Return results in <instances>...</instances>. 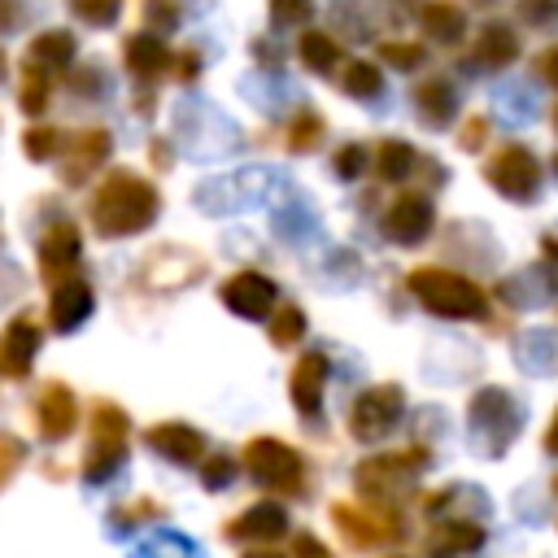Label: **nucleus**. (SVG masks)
I'll return each instance as SVG.
<instances>
[{"label":"nucleus","mask_w":558,"mask_h":558,"mask_svg":"<svg viewBox=\"0 0 558 558\" xmlns=\"http://www.w3.org/2000/svg\"><path fill=\"white\" fill-rule=\"evenodd\" d=\"M157 214H161V196L135 170H109L100 187L92 192V227L105 240H126V235L148 231Z\"/></svg>","instance_id":"nucleus-1"},{"label":"nucleus","mask_w":558,"mask_h":558,"mask_svg":"<svg viewBox=\"0 0 558 558\" xmlns=\"http://www.w3.org/2000/svg\"><path fill=\"white\" fill-rule=\"evenodd\" d=\"M410 292L418 296V305H427L440 318H484L488 314V296L466 275L445 270V266L410 270Z\"/></svg>","instance_id":"nucleus-2"},{"label":"nucleus","mask_w":558,"mask_h":558,"mask_svg":"<svg viewBox=\"0 0 558 558\" xmlns=\"http://www.w3.org/2000/svg\"><path fill=\"white\" fill-rule=\"evenodd\" d=\"M126 432H131L126 414L113 401H100L96 414H92V445H87V462H83L87 480H105V475H113L122 466V458H126Z\"/></svg>","instance_id":"nucleus-3"},{"label":"nucleus","mask_w":558,"mask_h":558,"mask_svg":"<svg viewBox=\"0 0 558 558\" xmlns=\"http://www.w3.org/2000/svg\"><path fill=\"white\" fill-rule=\"evenodd\" d=\"M244 471L266 484V488H279V493H292L301 488V458L292 445L275 440V436H257L248 449H244Z\"/></svg>","instance_id":"nucleus-4"},{"label":"nucleus","mask_w":558,"mask_h":558,"mask_svg":"<svg viewBox=\"0 0 558 558\" xmlns=\"http://www.w3.org/2000/svg\"><path fill=\"white\" fill-rule=\"evenodd\" d=\"M471 432L484 440L488 453L506 449L510 436L519 432V405H514V397L501 392V388L475 392V401H471Z\"/></svg>","instance_id":"nucleus-5"},{"label":"nucleus","mask_w":558,"mask_h":558,"mask_svg":"<svg viewBox=\"0 0 558 558\" xmlns=\"http://www.w3.org/2000/svg\"><path fill=\"white\" fill-rule=\"evenodd\" d=\"M488 183L506 196V201H532L541 192V161L523 148V144H506L493 161H488Z\"/></svg>","instance_id":"nucleus-6"},{"label":"nucleus","mask_w":558,"mask_h":558,"mask_svg":"<svg viewBox=\"0 0 558 558\" xmlns=\"http://www.w3.org/2000/svg\"><path fill=\"white\" fill-rule=\"evenodd\" d=\"M401 405H405V397H401L397 384L366 388V392L353 401V410H349V432H353L357 440H379V436L392 432V423L401 418Z\"/></svg>","instance_id":"nucleus-7"},{"label":"nucleus","mask_w":558,"mask_h":558,"mask_svg":"<svg viewBox=\"0 0 558 558\" xmlns=\"http://www.w3.org/2000/svg\"><path fill=\"white\" fill-rule=\"evenodd\" d=\"M275 301H279V288L262 270H235L222 283V305L231 314H240V318H270L275 314Z\"/></svg>","instance_id":"nucleus-8"},{"label":"nucleus","mask_w":558,"mask_h":558,"mask_svg":"<svg viewBox=\"0 0 558 558\" xmlns=\"http://www.w3.org/2000/svg\"><path fill=\"white\" fill-rule=\"evenodd\" d=\"M432 222H436V214H432V201L423 192H401L384 209V235L392 244H418L432 231Z\"/></svg>","instance_id":"nucleus-9"},{"label":"nucleus","mask_w":558,"mask_h":558,"mask_svg":"<svg viewBox=\"0 0 558 558\" xmlns=\"http://www.w3.org/2000/svg\"><path fill=\"white\" fill-rule=\"evenodd\" d=\"M427 462L423 449H401V453H384V458H371L357 466V488L371 493V497H388L397 484H405L418 466Z\"/></svg>","instance_id":"nucleus-10"},{"label":"nucleus","mask_w":558,"mask_h":558,"mask_svg":"<svg viewBox=\"0 0 558 558\" xmlns=\"http://www.w3.org/2000/svg\"><path fill=\"white\" fill-rule=\"evenodd\" d=\"M109 148H113V140H109V131H100V126H87V131H78L74 140H70V148H65V161H61V179L74 187V183H87L100 166H105V157H109Z\"/></svg>","instance_id":"nucleus-11"},{"label":"nucleus","mask_w":558,"mask_h":558,"mask_svg":"<svg viewBox=\"0 0 558 558\" xmlns=\"http://www.w3.org/2000/svg\"><path fill=\"white\" fill-rule=\"evenodd\" d=\"M74 262H78V227L61 218L39 235V275L48 283H65Z\"/></svg>","instance_id":"nucleus-12"},{"label":"nucleus","mask_w":558,"mask_h":558,"mask_svg":"<svg viewBox=\"0 0 558 558\" xmlns=\"http://www.w3.org/2000/svg\"><path fill=\"white\" fill-rule=\"evenodd\" d=\"M35 353H39V323L31 314H17L0 331V375L22 379L31 371V362H35Z\"/></svg>","instance_id":"nucleus-13"},{"label":"nucleus","mask_w":558,"mask_h":558,"mask_svg":"<svg viewBox=\"0 0 558 558\" xmlns=\"http://www.w3.org/2000/svg\"><path fill=\"white\" fill-rule=\"evenodd\" d=\"M74 418H78V401L65 384H44L39 401H35V423H39V436L44 440H61L74 432Z\"/></svg>","instance_id":"nucleus-14"},{"label":"nucleus","mask_w":558,"mask_h":558,"mask_svg":"<svg viewBox=\"0 0 558 558\" xmlns=\"http://www.w3.org/2000/svg\"><path fill=\"white\" fill-rule=\"evenodd\" d=\"M122 61H126V70H131L140 83H157V78L170 70L174 57H170V48H166L157 35H148V31L140 35V31H135V35L122 44Z\"/></svg>","instance_id":"nucleus-15"},{"label":"nucleus","mask_w":558,"mask_h":558,"mask_svg":"<svg viewBox=\"0 0 558 558\" xmlns=\"http://www.w3.org/2000/svg\"><path fill=\"white\" fill-rule=\"evenodd\" d=\"M87 314H92V288H87L83 279L70 275L65 283L52 288V301H48V323H52V331H74Z\"/></svg>","instance_id":"nucleus-16"},{"label":"nucleus","mask_w":558,"mask_h":558,"mask_svg":"<svg viewBox=\"0 0 558 558\" xmlns=\"http://www.w3.org/2000/svg\"><path fill=\"white\" fill-rule=\"evenodd\" d=\"M74 61V35L70 31H39L31 44H26V65L39 70V74H57Z\"/></svg>","instance_id":"nucleus-17"},{"label":"nucleus","mask_w":558,"mask_h":558,"mask_svg":"<svg viewBox=\"0 0 558 558\" xmlns=\"http://www.w3.org/2000/svg\"><path fill=\"white\" fill-rule=\"evenodd\" d=\"M148 445L170 462H196L205 453V436L196 427H187V423H157L148 432Z\"/></svg>","instance_id":"nucleus-18"},{"label":"nucleus","mask_w":558,"mask_h":558,"mask_svg":"<svg viewBox=\"0 0 558 558\" xmlns=\"http://www.w3.org/2000/svg\"><path fill=\"white\" fill-rule=\"evenodd\" d=\"M323 384H327V357H323V353H305V357L292 366V405H296L301 414H318Z\"/></svg>","instance_id":"nucleus-19"},{"label":"nucleus","mask_w":558,"mask_h":558,"mask_svg":"<svg viewBox=\"0 0 558 558\" xmlns=\"http://www.w3.org/2000/svg\"><path fill=\"white\" fill-rule=\"evenodd\" d=\"M418 26H423V35H432L440 44H458L466 35V13L453 0H427L418 9Z\"/></svg>","instance_id":"nucleus-20"},{"label":"nucleus","mask_w":558,"mask_h":558,"mask_svg":"<svg viewBox=\"0 0 558 558\" xmlns=\"http://www.w3.org/2000/svg\"><path fill=\"white\" fill-rule=\"evenodd\" d=\"M414 109L427 126H445L453 122L458 113V96H453V83L449 78H423L418 92H414Z\"/></svg>","instance_id":"nucleus-21"},{"label":"nucleus","mask_w":558,"mask_h":558,"mask_svg":"<svg viewBox=\"0 0 558 558\" xmlns=\"http://www.w3.org/2000/svg\"><path fill=\"white\" fill-rule=\"evenodd\" d=\"M336 523L349 532L353 545H375V541L397 532L392 519H384L379 510H357V506H336Z\"/></svg>","instance_id":"nucleus-22"},{"label":"nucleus","mask_w":558,"mask_h":558,"mask_svg":"<svg viewBox=\"0 0 558 558\" xmlns=\"http://www.w3.org/2000/svg\"><path fill=\"white\" fill-rule=\"evenodd\" d=\"M514 57H519V39H514V31H510L506 22H488V26L475 35V61H480V65L501 70V65H510Z\"/></svg>","instance_id":"nucleus-23"},{"label":"nucleus","mask_w":558,"mask_h":558,"mask_svg":"<svg viewBox=\"0 0 558 558\" xmlns=\"http://www.w3.org/2000/svg\"><path fill=\"white\" fill-rule=\"evenodd\" d=\"M227 532H231V536H244V541H275V536L283 532V510H279L275 501H257V506H248L240 519H231Z\"/></svg>","instance_id":"nucleus-24"},{"label":"nucleus","mask_w":558,"mask_h":558,"mask_svg":"<svg viewBox=\"0 0 558 558\" xmlns=\"http://www.w3.org/2000/svg\"><path fill=\"white\" fill-rule=\"evenodd\" d=\"M296 57H301L305 70H314V74H331V70L340 65V44H336L331 35H323V31H305L301 44H296Z\"/></svg>","instance_id":"nucleus-25"},{"label":"nucleus","mask_w":558,"mask_h":558,"mask_svg":"<svg viewBox=\"0 0 558 558\" xmlns=\"http://www.w3.org/2000/svg\"><path fill=\"white\" fill-rule=\"evenodd\" d=\"M375 170H379V179H405L410 170H414V148L405 144V140H384L379 148H375Z\"/></svg>","instance_id":"nucleus-26"},{"label":"nucleus","mask_w":558,"mask_h":558,"mask_svg":"<svg viewBox=\"0 0 558 558\" xmlns=\"http://www.w3.org/2000/svg\"><path fill=\"white\" fill-rule=\"evenodd\" d=\"M340 87H344L349 96H357V100H375V96L384 92V74H379L371 61H349L344 74H340Z\"/></svg>","instance_id":"nucleus-27"},{"label":"nucleus","mask_w":558,"mask_h":558,"mask_svg":"<svg viewBox=\"0 0 558 558\" xmlns=\"http://www.w3.org/2000/svg\"><path fill=\"white\" fill-rule=\"evenodd\" d=\"M61 148H65V135H61L57 126H31V131L22 135V153H26L31 161H52Z\"/></svg>","instance_id":"nucleus-28"},{"label":"nucleus","mask_w":558,"mask_h":558,"mask_svg":"<svg viewBox=\"0 0 558 558\" xmlns=\"http://www.w3.org/2000/svg\"><path fill=\"white\" fill-rule=\"evenodd\" d=\"M305 336V314L296 310V305H279L275 314H270V340L279 344V349H288V344H296Z\"/></svg>","instance_id":"nucleus-29"},{"label":"nucleus","mask_w":558,"mask_h":558,"mask_svg":"<svg viewBox=\"0 0 558 558\" xmlns=\"http://www.w3.org/2000/svg\"><path fill=\"white\" fill-rule=\"evenodd\" d=\"M17 105H22L26 113H44V109H48V74H39V70L22 65V87H17Z\"/></svg>","instance_id":"nucleus-30"},{"label":"nucleus","mask_w":558,"mask_h":558,"mask_svg":"<svg viewBox=\"0 0 558 558\" xmlns=\"http://www.w3.org/2000/svg\"><path fill=\"white\" fill-rule=\"evenodd\" d=\"M318 140H323V118L310 113V109L296 113V122L288 126V148H292V153H310Z\"/></svg>","instance_id":"nucleus-31"},{"label":"nucleus","mask_w":558,"mask_h":558,"mask_svg":"<svg viewBox=\"0 0 558 558\" xmlns=\"http://www.w3.org/2000/svg\"><path fill=\"white\" fill-rule=\"evenodd\" d=\"M118 9H122V0H70V13L87 26H109L118 17Z\"/></svg>","instance_id":"nucleus-32"},{"label":"nucleus","mask_w":558,"mask_h":558,"mask_svg":"<svg viewBox=\"0 0 558 558\" xmlns=\"http://www.w3.org/2000/svg\"><path fill=\"white\" fill-rule=\"evenodd\" d=\"M480 541H484V532L471 527V523H449L432 536V545H440V549H475Z\"/></svg>","instance_id":"nucleus-33"},{"label":"nucleus","mask_w":558,"mask_h":558,"mask_svg":"<svg viewBox=\"0 0 558 558\" xmlns=\"http://www.w3.org/2000/svg\"><path fill=\"white\" fill-rule=\"evenodd\" d=\"M144 17H148V35L161 39V31H170L179 22V9H174V0H148L144 4Z\"/></svg>","instance_id":"nucleus-34"},{"label":"nucleus","mask_w":558,"mask_h":558,"mask_svg":"<svg viewBox=\"0 0 558 558\" xmlns=\"http://www.w3.org/2000/svg\"><path fill=\"white\" fill-rule=\"evenodd\" d=\"M314 13V0H270V17L279 26H301Z\"/></svg>","instance_id":"nucleus-35"},{"label":"nucleus","mask_w":558,"mask_h":558,"mask_svg":"<svg viewBox=\"0 0 558 558\" xmlns=\"http://www.w3.org/2000/svg\"><path fill=\"white\" fill-rule=\"evenodd\" d=\"M331 166H336V174H340V179H357V174L366 170V148H362V144H344V148L336 153V161H331Z\"/></svg>","instance_id":"nucleus-36"},{"label":"nucleus","mask_w":558,"mask_h":558,"mask_svg":"<svg viewBox=\"0 0 558 558\" xmlns=\"http://www.w3.org/2000/svg\"><path fill=\"white\" fill-rule=\"evenodd\" d=\"M379 57H384V61H392V65H401V70H410V65H418V61H423V48H418V44H384V48H379Z\"/></svg>","instance_id":"nucleus-37"},{"label":"nucleus","mask_w":558,"mask_h":558,"mask_svg":"<svg viewBox=\"0 0 558 558\" xmlns=\"http://www.w3.org/2000/svg\"><path fill=\"white\" fill-rule=\"evenodd\" d=\"M31 9H35V0H0V31H17Z\"/></svg>","instance_id":"nucleus-38"},{"label":"nucleus","mask_w":558,"mask_h":558,"mask_svg":"<svg viewBox=\"0 0 558 558\" xmlns=\"http://www.w3.org/2000/svg\"><path fill=\"white\" fill-rule=\"evenodd\" d=\"M527 22H541V26H558V0H527L523 4Z\"/></svg>","instance_id":"nucleus-39"},{"label":"nucleus","mask_w":558,"mask_h":558,"mask_svg":"<svg viewBox=\"0 0 558 558\" xmlns=\"http://www.w3.org/2000/svg\"><path fill=\"white\" fill-rule=\"evenodd\" d=\"M22 462V445L13 436H0V484L13 475V466Z\"/></svg>","instance_id":"nucleus-40"},{"label":"nucleus","mask_w":558,"mask_h":558,"mask_svg":"<svg viewBox=\"0 0 558 558\" xmlns=\"http://www.w3.org/2000/svg\"><path fill=\"white\" fill-rule=\"evenodd\" d=\"M227 480H231V462H227V458H214V462L205 466V484H209V488H222Z\"/></svg>","instance_id":"nucleus-41"},{"label":"nucleus","mask_w":558,"mask_h":558,"mask_svg":"<svg viewBox=\"0 0 558 558\" xmlns=\"http://www.w3.org/2000/svg\"><path fill=\"white\" fill-rule=\"evenodd\" d=\"M536 70H541V78H545V83H554V87H558V48H545V52L536 57Z\"/></svg>","instance_id":"nucleus-42"},{"label":"nucleus","mask_w":558,"mask_h":558,"mask_svg":"<svg viewBox=\"0 0 558 558\" xmlns=\"http://www.w3.org/2000/svg\"><path fill=\"white\" fill-rule=\"evenodd\" d=\"M170 65L179 70V78H196V70H201V57H196V52H179Z\"/></svg>","instance_id":"nucleus-43"},{"label":"nucleus","mask_w":558,"mask_h":558,"mask_svg":"<svg viewBox=\"0 0 558 558\" xmlns=\"http://www.w3.org/2000/svg\"><path fill=\"white\" fill-rule=\"evenodd\" d=\"M462 148H480L484 144V118H475V122H466L462 126V140H458Z\"/></svg>","instance_id":"nucleus-44"},{"label":"nucleus","mask_w":558,"mask_h":558,"mask_svg":"<svg viewBox=\"0 0 558 558\" xmlns=\"http://www.w3.org/2000/svg\"><path fill=\"white\" fill-rule=\"evenodd\" d=\"M296 558H331V554H327L314 536H301V541H296Z\"/></svg>","instance_id":"nucleus-45"},{"label":"nucleus","mask_w":558,"mask_h":558,"mask_svg":"<svg viewBox=\"0 0 558 558\" xmlns=\"http://www.w3.org/2000/svg\"><path fill=\"white\" fill-rule=\"evenodd\" d=\"M545 449L558 458V414H554V423H549V432H545Z\"/></svg>","instance_id":"nucleus-46"},{"label":"nucleus","mask_w":558,"mask_h":558,"mask_svg":"<svg viewBox=\"0 0 558 558\" xmlns=\"http://www.w3.org/2000/svg\"><path fill=\"white\" fill-rule=\"evenodd\" d=\"M248 558H279L275 549H262V554H248Z\"/></svg>","instance_id":"nucleus-47"},{"label":"nucleus","mask_w":558,"mask_h":558,"mask_svg":"<svg viewBox=\"0 0 558 558\" xmlns=\"http://www.w3.org/2000/svg\"><path fill=\"white\" fill-rule=\"evenodd\" d=\"M0 78H4V52H0Z\"/></svg>","instance_id":"nucleus-48"},{"label":"nucleus","mask_w":558,"mask_h":558,"mask_svg":"<svg viewBox=\"0 0 558 558\" xmlns=\"http://www.w3.org/2000/svg\"><path fill=\"white\" fill-rule=\"evenodd\" d=\"M471 4H493V0H471Z\"/></svg>","instance_id":"nucleus-49"},{"label":"nucleus","mask_w":558,"mask_h":558,"mask_svg":"<svg viewBox=\"0 0 558 558\" xmlns=\"http://www.w3.org/2000/svg\"><path fill=\"white\" fill-rule=\"evenodd\" d=\"M554 166H558V157H554Z\"/></svg>","instance_id":"nucleus-50"}]
</instances>
